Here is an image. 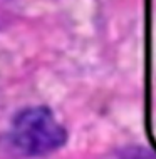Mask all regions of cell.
<instances>
[{
    "label": "cell",
    "instance_id": "6da1fadb",
    "mask_svg": "<svg viewBox=\"0 0 156 159\" xmlns=\"http://www.w3.org/2000/svg\"><path fill=\"white\" fill-rule=\"evenodd\" d=\"M10 137L24 154L42 156L66 143V131L47 107H30L14 119Z\"/></svg>",
    "mask_w": 156,
    "mask_h": 159
},
{
    "label": "cell",
    "instance_id": "7a4b0ae2",
    "mask_svg": "<svg viewBox=\"0 0 156 159\" xmlns=\"http://www.w3.org/2000/svg\"><path fill=\"white\" fill-rule=\"evenodd\" d=\"M107 159H156V154L143 148H128L116 151Z\"/></svg>",
    "mask_w": 156,
    "mask_h": 159
}]
</instances>
